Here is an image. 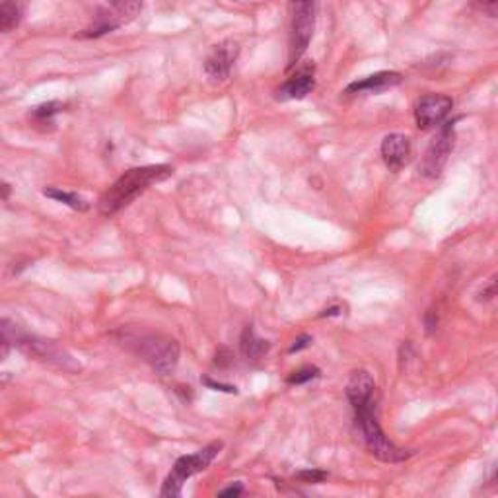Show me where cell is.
<instances>
[{"mask_svg":"<svg viewBox=\"0 0 498 498\" xmlns=\"http://www.w3.org/2000/svg\"><path fill=\"white\" fill-rule=\"evenodd\" d=\"M121 343L160 376H170L177 368V362H180V343L170 335L127 331L121 337Z\"/></svg>","mask_w":498,"mask_h":498,"instance_id":"3","label":"cell"},{"mask_svg":"<svg viewBox=\"0 0 498 498\" xmlns=\"http://www.w3.org/2000/svg\"><path fill=\"white\" fill-rule=\"evenodd\" d=\"M344 393H347V399L352 409L354 432L368 454H372L380 462L386 464H399L405 462L407 457H411V452L393 444L380 427L378 388L370 372H366V370H354Z\"/></svg>","mask_w":498,"mask_h":498,"instance_id":"1","label":"cell"},{"mask_svg":"<svg viewBox=\"0 0 498 498\" xmlns=\"http://www.w3.org/2000/svg\"><path fill=\"white\" fill-rule=\"evenodd\" d=\"M14 325H8L6 322L0 319V361H5V356L10 351V344L14 343Z\"/></svg>","mask_w":498,"mask_h":498,"instance_id":"20","label":"cell"},{"mask_svg":"<svg viewBox=\"0 0 498 498\" xmlns=\"http://www.w3.org/2000/svg\"><path fill=\"white\" fill-rule=\"evenodd\" d=\"M315 88V74L314 65H305L296 69V72L285 80V84L277 90V99L288 101V99H304L308 94L314 92Z\"/></svg>","mask_w":498,"mask_h":498,"instance_id":"12","label":"cell"},{"mask_svg":"<svg viewBox=\"0 0 498 498\" xmlns=\"http://www.w3.org/2000/svg\"><path fill=\"white\" fill-rule=\"evenodd\" d=\"M496 296V280L491 278L487 287H483V290L479 292V300L483 302H491Z\"/></svg>","mask_w":498,"mask_h":498,"instance_id":"23","label":"cell"},{"mask_svg":"<svg viewBox=\"0 0 498 498\" xmlns=\"http://www.w3.org/2000/svg\"><path fill=\"white\" fill-rule=\"evenodd\" d=\"M343 308L341 305H331V308H325L322 314H319V317H334V315H341Z\"/></svg>","mask_w":498,"mask_h":498,"instance_id":"26","label":"cell"},{"mask_svg":"<svg viewBox=\"0 0 498 498\" xmlns=\"http://www.w3.org/2000/svg\"><path fill=\"white\" fill-rule=\"evenodd\" d=\"M10 193H12V187L5 182H0V201H6L10 197Z\"/></svg>","mask_w":498,"mask_h":498,"instance_id":"28","label":"cell"},{"mask_svg":"<svg viewBox=\"0 0 498 498\" xmlns=\"http://www.w3.org/2000/svg\"><path fill=\"white\" fill-rule=\"evenodd\" d=\"M25 16L23 0H0V33L16 30Z\"/></svg>","mask_w":498,"mask_h":498,"instance_id":"14","label":"cell"},{"mask_svg":"<svg viewBox=\"0 0 498 498\" xmlns=\"http://www.w3.org/2000/svg\"><path fill=\"white\" fill-rule=\"evenodd\" d=\"M381 158H384V164L388 165L390 172H399L411 160V138L403 133H391L384 140H381Z\"/></svg>","mask_w":498,"mask_h":498,"instance_id":"11","label":"cell"},{"mask_svg":"<svg viewBox=\"0 0 498 498\" xmlns=\"http://www.w3.org/2000/svg\"><path fill=\"white\" fill-rule=\"evenodd\" d=\"M474 6L491 18L496 16V0H474Z\"/></svg>","mask_w":498,"mask_h":498,"instance_id":"21","label":"cell"},{"mask_svg":"<svg viewBox=\"0 0 498 498\" xmlns=\"http://www.w3.org/2000/svg\"><path fill=\"white\" fill-rule=\"evenodd\" d=\"M14 343L23 352H28L32 359L53 366V368H59V370H62V372H76V370H80V364L74 361V356L69 354L55 341L25 335V334H20V331L16 329Z\"/></svg>","mask_w":498,"mask_h":498,"instance_id":"6","label":"cell"},{"mask_svg":"<svg viewBox=\"0 0 498 498\" xmlns=\"http://www.w3.org/2000/svg\"><path fill=\"white\" fill-rule=\"evenodd\" d=\"M269 349H271L269 341L258 337V334H255L249 325L244 329V334L240 337V351L244 354L246 361L259 362L261 359H265Z\"/></svg>","mask_w":498,"mask_h":498,"instance_id":"13","label":"cell"},{"mask_svg":"<svg viewBox=\"0 0 498 498\" xmlns=\"http://www.w3.org/2000/svg\"><path fill=\"white\" fill-rule=\"evenodd\" d=\"M222 450V442H211L209 446H204L202 450L191 454V456H182L172 467V474L165 477L164 487L160 491V496L164 498H177L182 496V489L187 479L195 477L202 474L216 457H219Z\"/></svg>","mask_w":498,"mask_h":498,"instance_id":"5","label":"cell"},{"mask_svg":"<svg viewBox=\"0 0 498 498\" xmlns=\"http://www.w3.org/2000/svg\"><path fill=\"white\" fill-rule=\"evenodd\" d=\"M454 108L452 98L444 94H427L417 101L415 106V123L418 129H432L448 117Z\"/></svg>","mask_w":498,"mask_h":498,"instance_id":"9","label":"cell"},{"mask_svg":"<svg viewBox=\"0 0 498 498\" xmlns=\"http://www.w3.org/2000/svg\"><path fill=\"white\" fill-rule=\"evenodd\" d=\"M317 0H288V67L296 69L310 47L315 30Z\"/></svg>","mask_w":498,"mask_h":498,"instance_id":"4","label":"cell"},{"mask_svg":"<svg viewBox=\"0 0 498 498\" xmlns=\"http://www.w3.org/2000/svg\"><path fill=\"white\" fill-rule=\"evenodd\" d=\"M329 479V474L324 469H302L298 471V474L295 475V481H300L304 484H319V483H324Z\"/></svg>","mask_w":498,"mask_h":498,"instance_id":"19","label":"cell"},{"mask_svg":"<svg viewBox=\"0 0 498 498\" xmlns=\"http://www.w3.org/2000/svg\"><path fill=\"white\" fill-rule=\"evenodd\" d=\"M456 121H448L440 127V131L437 136L432 138V143L428 145L425 158L418 165V172L427 180H437V177L442 174L446 162H448L452 150H454V140H456Z\"/></svg>","mask_w":498,"mask_h":498,"instance_id":"7","label":"cell"},{"mask_svg":"<svg viewBox=\"0 0 498 498\" xmlns=\"http://www.w3.org/2000/svg\"><path fill=\"white\" fill-rule=\"evenodd\" d=\"M111 5L115 16L123 22H129L138 16V12L143 10V0H108Z\"/></svg>","mask_w":498,"mask_h":498,"instance_id":"16","label":"cell"},{"mask_svg":"<svg viewBox=\"0 0 498 498\" xmlns=\"http://www.w3.org/2000/svg\"><path fill=\"white\" fill-rule=\"evenodd\" d=\"M174 175L172 165L156 164V165H140V168L127 170L117 182L104 191V195L98 201V211L101 216H113L138 197L143 195L152 185L162 183Z\"/></svg>","mask_w":498,"mask_h":498,"instance_id":"2","label":"cell"},{"mask_svg":"<svg viewBox=\"0 0 498 498\" xmlns=\"http://www.w3.org/2000/svg\"><path fill=\"white\" fill-rule=\"evenodd\" d=\"M241 493H244V487H241L240 483H236V484H232V487L222 489L219 494H221V496H238V494H241Z\"/></svg>","mask_w":498,"mask_h":498,"instance_id":"25","label":"cell"},{"mask_svg":"<svg viewBox=\"0 0 498 498\" xmlns=\"http://www.w3.org/2000/svg\"><path fill=\"white\" fill-rule=\"evenodd\" d=\"M319 368L315 366H302L300 370H295L288 378H287V384L288 386H302V384H308V381L319 378Z\"/></svg>","mask_w":498,"mask_h":498,"instance_id":"18","label":"cell"},{"mask_svg":"<svg viewBox=\"0 0 498 498\" xmlns=\"http://www.w3.org/2000/svg\"><path fill=\"white\" fill-rule=\"evenodd\" d=\"M62 104H59V101H47V104H42L37 106L30 111V119L37 125H51L55 119V115H59L62 111Z\"/></svg>","mask_w":498,"mask_h":498,"instance_id":"17","label":"cell"},{"mask_svg":"<svg viewBox=\"0 0 498 498\" xmlns=\"http://www.w3.org/2000/svg\"><path fill=\"white\" fill-rule=\"evenodd\" d=\"M403 82V76L395 70H381L376 74H370L366 79L354 80L344 88L343 96L351 98V96H361V94H381L386 90H391V88L399 86Z\"/></svg>","mask_w":498,"mask_h":498,"instance_id":"10","label":"cell"},{"mask_svg":"<svg viewBox=\"0 0 498 498\" xmlns=\"http://www.w3.org/2000/svg\"><path fill=\"white\" fill-rule=\"evenodd\" d=\"M425 322H427V331H428V334H432V331H434V329H437L438 319H437V317H434V314H432V312H428V314H427V319H425Z\"/></svg>","mask_w":498,"mask_h":498,"instance_id":"27","label":"cell"},{"mask_svg":"<svg viewBox=\"0 0 498 498\" xmlns=\"http://www.w3.org/2000/svg\"><path fill=\"white\" fill-rule=\"evenodd\" d=\"M240 55V45L232 40H226L219 45H214L209 53L207 61H204V74L211 84H222L230 79L232 69L236 65Z\"/></svg>","mask_w":498,"mask_h":498,"instance_id":"8","label":"cell"},{"mask_svg":"<svg viewBox=\"0 0 498 498\" xmlns=\"http://www.w3.org/2000/svg\"><path fill=\"white\" fill-rule=\"evenodd\" d=\"M43 195L57 201V202L67 204V207L72 209V211L86 212L88 209H90V202H88L82 195L74 193V191H62L59 187H47V189H43Z\"/></svg>","mask_w":498,"mask_h":498,"instance_id":"15","label":"cell"},{"mask_svg":"<svg viewBox=\"0 0 498 498\" xmlns=\"http://www.w3.org/2000/svg\"><path fill=\"white\" fill-rule=\"evenodd\" d=\"M314 343V339L310 337V335H300L295 343H292L290 344V349H288V352L290 354H295V352H300L302 349H308L310 347V344Z\"/></svg>","mask_w":498,"mask_h":498,"instance_id":"22","label":"cell"},{"mask_svg":"<svg viewBox=\"0 0 498 498\" xmlns=\"http://www.w3.org/2000/svg\"><path fill=\"white\" fill-rule=\"evenodd\" d=\"M204 384H207L209 388L216 390V391H226V393H238V390L234 386H224V384H219V381H212V380H204Z\"/></svg>","mask_w":498,"mask_h":498,"instance_id":"24","label":"cell"}]
</instances>
